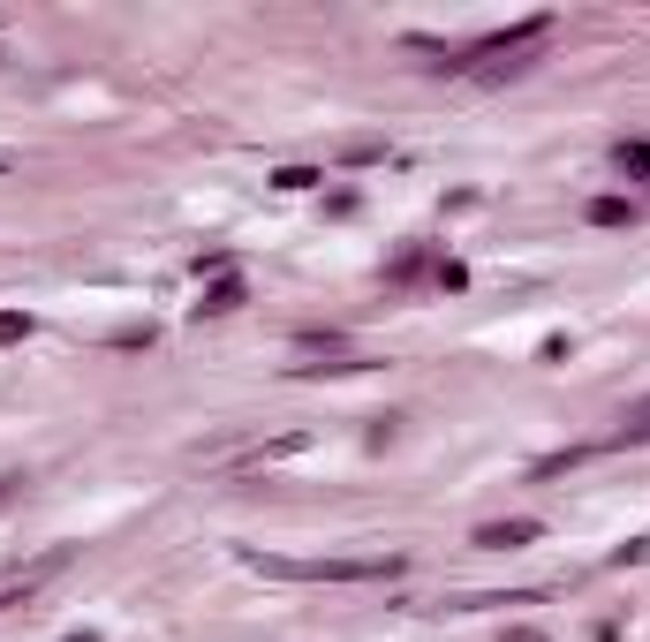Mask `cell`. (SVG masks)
Segmentation results:
<instances>
[{"label":"cell","mask_w":650,"mask_h":642,"mask_svg":"<svg viewBox=\"0 0 650 642\" xmlns=\"http://www.w3.org/2000/svg\"><path fill=\"white\" fill-rule=\"evenodd\" d=\"M310 182H325V174L318 167H280L273 174V189H310Z\"/></svg>","instance_id":"cell-5"},{"label":"cell","mask_w":650,"mask_h":642,"mask_svg":"<svg viewBox=\"0 0 650 642\" xmlns=\"http://www.w3.org/2000/svg\"><path fill=\"white\" fill-rule=\"evenodd\" d=\"M227 310H242V280H235V272H220V280L205 288V303H197V318H227Z\"/></svg>","instance_id":"cell-2"},{"label":"cell","mask_w":650,"mask_h":642,"mask_svg":"<svg viewBox=\"0 0 650 642\" xmlns=\"http://www.w3.org/2000/svg\"><path fill=\"white\" fill-rule=\"evenodd\" d=\"M620 174H650V144H620Z\"/></svg>","instance_id":"cell-7"},{"label":"cell","mask_w":650,"mask_h":642,"mask_svg":"<svg viewBox=\"0 0 650 642\" xmlns=\"http://www.w3.org/2000/svg\"><path fill=\"white\" fill-rule=\"evenodd\" d=\"M31 333V310H0V348H8V340H23Z\"/></svg>","instance_id":"cell-6"},{"label":"cell","mask_w":650,"mask_h":642,"mask_svg":"<svg viewBox=\"0 0 650 642\" xmlns=\"http://www.w3.org/2000/svg\"><path fill=\"white\" fill-rule=\"evenodd\" d=\"M507 642H545V635H537V627H507Z\"/></svg>","instance_id":"cell-8"},{"label":"cell","mask_w":650,"mask_h":642,"mask_svg":"<svg viewBox=\"0 0 650 642\" xmlns=\"http://www.w3.org/2000/svg\"><path fill=\"white\" fill-rule=\"evenodd\" d=\"M545 537V522L537 514H514V522H484L477 529V552H522V544Z\"/></svg>","instance_id":"cell-1"},{"label":"cell","mask_w":650,"mask_h":642,"mask_svg":"<svg viewBox=\"0 0 650 642\" xmlns=\"http://www.w3.org/2000/svg\"><path fill=\"white\" fill-rule=\"evenodd\" d=\"M590 220H598V227H628L635 204H628V197H598V204H590Z\"/></svg>","instance_id":"cell-4"},{"label":"cell","mask_w":650,"mask_h":642,"mask_svg":"<svg viewBox=\"0 0 650 642\" xmlns=\"http://www.w3.org/2000/svg\"><path fill=\"white\" fill-rule=\"evenodd\" d=\"M605 446H650V401H635L628 416H620V431H613Z\"/></svg>","instance_id":"cell-3"}]
</instances>
